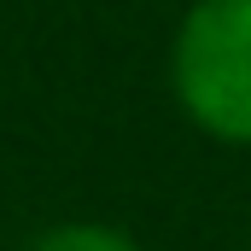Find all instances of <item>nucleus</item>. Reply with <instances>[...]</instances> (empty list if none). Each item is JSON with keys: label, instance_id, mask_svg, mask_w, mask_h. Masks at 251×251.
<instances>
[{"label": "nucleus", "instance_id": "f257e3e1", "mask_svg": "<svg viewBox=\"0 0 251 251\" xmlns=\"http://www.w3.org/2000/svg\"><path fill=\"white\" fill-rule=\"evenodd\" d=\"M170 88L193 128L251 146V0H193L170 41Z\"/></svg>", "mask_w": 251, "mask_h": 251}, {"label": "nucleus", "instance_id": "f03ea898", "mask_svg": "<svg viewBox=\"0 0 251 251\" xmlns=\"http://www.w3.org/2000/svg\"><path fill=\"white\" fill-rule=\"evenodd\" d=\"M24 251H146V246L111 222H59V228L35 234Z\"/></svg>", "mask_w": 251, "mask_h": 251}]
</instances>
